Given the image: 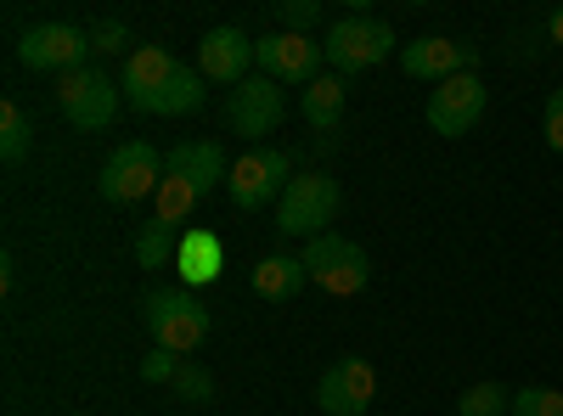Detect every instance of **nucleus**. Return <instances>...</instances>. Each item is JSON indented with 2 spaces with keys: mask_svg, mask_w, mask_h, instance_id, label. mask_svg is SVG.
Segmentation results:
<instances>
[{
  "mask_svg": "<svg viewBox=\"0 0 563 416\" xmlns=\"http://www.w3.org/2000/svg\"><path fill=\"white\" fill-rule=\"evenodd\" d=\"M339 209H344V192H339L333 175H321V169L294 175V187L282 192V203H276V231H282V237L316 243V237H327V231H333Z\"/></svg>",
  "mask_w": 563,
  "mask_h": 416,
  "instance_id": "obj_1",
  "label": "nucleus"
},
{
  "mask_svg": "<svg viewBox=\"0 0 563 416\" xmlns=\"http://www.w3.org/2000/svg\"><path fill=\"white\" fill-rule=\"evenodd\" d=\"M141 321H147L153 344L169 349V355H192L209 338V310L180 288H153L147 299H141Z\"/></svg>",
  "mask_w": 563,
  "mask_h": 416,
  "instance_id": "obj_2",
  "label": "nucleus"
},
{
  "mask_svg": "<svg viewBox=\"0 0 563 416\" xmlns=\"http://www.w3.org/2000/svg\"><path fill=\"white\" fill-rule=\"evenodd\" d=\"M299 259H305V270H310V282H316L321 293H333V299H355V293H366V282H372L366 248L350 243L344 231H327V237L305 243Z\"/></svg>",
  "mask_w": 563,
  "mask_h": 416,
  "instance_id": "obj_3",
  "label": "nucleus"
},
{
  "mask_svg": "<svg viewBox=\"0 0 563 416\" xmlns=\"http://www.w3.org/2000/svg\"><path fill=\"white\" fill-rule=\"evenodd\" d=\"M321 57H327V68H333L339 79L344 74H361V68H378L384 57H395V29L378 23V18L350 12V18H339L333 29H327Z\"/></svg>",
  "mask_w": 563,
  "mask_h": 416,
  "instance_id": "obj_4",
  "label": "nucleus"
},
{
  "mask_svg": "<svg viewBox=\"0 0 563 416\" xmlns=\"http://www.w3.org/2000/svg\"><path fill=\"white\" fill-rule=\"evenodd\" d=\"M294 187V158L276 153V147H254L231 164V180H225V198L238 203L243 214H260L265 203H282V192Z\"/></svg>",
  "mask_w": 563,
  "mask_h": 416,
  "instance_id": "obj_5",
  "label": "nucleus"
},
{
  "mask_svg": "<svg viewBox=\"0 0 563 416\" xmlns=\"http://www.w3.org/2000/svg\"><path fill=\"white\" fill-rule=\"evenodd\" d=\"M158 187H164V158H158V147H147V142H124V147H113V158H108L102 175H97V192H102L108 203L158 198Z\"/></svg>",
  "mask_w": 563,
  "mask_h": 416,
  "instance_id": "obj_6",
  "label": "nucleus"
},
{
  "mask_svg": "<svg viewBox=\"0 0 563 416\" xmlns=\"http://www.w3.org/2000/svg\"><path fill=\"white\" fill-rule=\"evenodd\" d=\"M57 108L79 130H108L119 119V85L102 68H74L57 79Z\"/></svg>",
  "mask_w": 563,
  "mask_h": 416,
  "instance_id": "obj_7",
  "label": "nucleus"
},
{
  "mask_svg": "<svg viewBox=\"0 0 563 416\" xmlns=\"http://www.w3.org/2000/svg\"><path fill=\"white\" fill-rule=\"evenodd\" d=\"M282 119H288V97H282V85L265 79V74H249L225 97V130L243 135V142H260V135H271Z\"/></svg>",
  "mask_w": 563,
  "mask_h": 416,
  "instance_id": "obj_8",
  "label": "nucleus"
},
{
  "mask_svg": "<svg viewBox=\"0 0 563 416\" xmlns=\"http://www.w3.org/2000/svg\"><path fill=\"white\" fill-rule=\"evenodd\" d=\"M372 394H378V372H372V360H361V355L333 360L316 378V405L327 416H366L372 411Z\"/></svg>",
  "mask_w": 563,
  "mask_h": 416,
  "instance_id": "obj_9",
  "label": "nucleus"
},
{
  "mask_svg": "<svg viewBox=\"0 0 563 416\" xmlns=\"http://www.w3.org/2000/svg\"><path fill=\"white\" fill-rule=\"evenodd\" d=\"M85 52H90V34L74 29V23H34L18 40V63L34 68V74H45V68L74 74V68H85Z\"/></svg>",
  "mask_w": 563,
  "mask_h": 416,
  "instance_id": "obj_10",
  "label": "nucleus"
},
{
  "mask_svg": "<svg viewBox=\"0 0 563 416\" xmlns=\"http://www.w3.org/2000/svg\"><path fill=\"white\" fill-rule=\"evenodd\" d=\"M254 63L276 85H316L327 57L310 34H265V40H254Z\"/></svg>",
  "mask_w": 563,
  "mask_h": 416,
  "instance_id": "obj_11",
  "label": "nucleus"
},
{
  "mask_svg": "<svg viewBox=\"0 0 563 416\" xmlns=\"http://www.w3.org/2000/svg\"><path fill=\"white\" fill-rule=\"evenodd\" d=\"M485 102H490V90L479 74H456L445 85H434V97H429V130L434 135H467L479 119H485Z\"/></svg>",
  "mask_w": 563,
  "mask_h": 416,
  "instance_id": "obj_12",
  "label": "nucleus"
},
{
  "mask_svg": "<svg viewBox=\"0 0 563 416\" xmlns=\"http://www.w3.org/2000/svg\"><path fill=\"white\" fill-rule=\"evenodd\" d=\"M479 68V45H467V40H440V34H422L411 45H400V74L406 79H456V74H474Z\"/></svg>",
  "mask_w": 563,
  "mask_h": 416,
  "instance_id": "obj_13",
  "label": "nucleus"
},
{
  "mask_svg": "<svg viewBox=\"0 0 563 416\" xmlns=\"http://www.w3.org/2000/svg\"><path fill=\"white\" fill-rule=\"evenodd\" d=\"M164 175H180L198 198H214V187H225V180H231V158H225V147L214 142V135H203V142L169 147L164 153Z\"/></svg>",
  "mask_w": 563,
  "mask_h": 416,
  "instance_id": "obj_14",
  "label": "nucleus"
},
{
  "mask_svg": "<svg viewBox=\"0 0 563 416\" xmlns=\"http://www.w3.org/2000/svg\"><path fill=\"white\" fill-rule=\"evenodd\" d=\"M249 68H254V40H249L243 29L225 23V29H209V34L198 40V74H203V79L238 90V85L249 79Z\"/></svg>",
  "mask_w": 563,
  "mask_h": 416,
  "instance_id": "obj_15",
  "label": "nucleus"
},
{
  "mask_svg": "<svg viewBox=\"0 0 563 416\" xmlns=\"http://www.w3.org/2000/svg\"><path fill=\"white\" fill-rule=\"evenodd\" d=\"M175 57L164 52V45H135V52L124 57V102L135 113H153V102L164 97V85L175 79Z\"/></svg>",
  "mask_w": 563,
  "mask_h": 416,
  "instance_id": "obj_16",
  "label": "nucleus"
},
{
  "mask_svg": "<svg viewBox=\"0 0 563 416\" xmlns=\"http://www.w3.org/2000/svg\"><path fill=\"white\" fill-rule=\"evenodd\" d=\"M175 270H180V282L186 288H209L225 276V243L214 237L209 225H186V237H180V254H175Z\"/></svg>",
  "mask_w": 563,
  "mask_h": 416,
  "instance_id": "obj_17",
  "label": "nucleus"
},
{
  "mask_svg": "<svg viewBox=\"0 0 563 416\" xmlns=\"http://www.w3.org/2000/svg\"><path fill=\"white\" fill-rule=\"evenodd\" d=\"M344 102H350V85L339 74H321L316 85H305V124L333 142V135L344 130Z\"/></svg>",
  "mask_w": 563,
  "mask_h": 416,
  "instance_id": "obj_18",
  "label": "nucleus"
},
{
  "mask_svg": "<svg viewBox=\"0 0 563 416\" xmlns=\"http://www.w3.org/2000/svg\"><path fill=\"white\" fill-rule=\"evenodd\" d=\"M305 282H310V270H305V259H294V254H271V259H260L254 276H249V288H254L260 299H271V304L299 299Z\"/></svg>",
  "mask_w": 563,
  "mask_h": 416,
  "instance_id": "obj_19",
  "label": "nucleus"
},
{
  "mask_svg": "<svg viewBox=\"0 0 563 416\" xmlns=\"http://www.w3.org/2000/svg\"><path fill=\"white\" fill-rule=\"evenodd\" d=\"M180 237H186L180 225H169V220L153 214L147 225H135V265H141V270H164V265H175Z\"/></svg>",
  "mask_w": 563,
  "mask_h": 416,
  "instance_id": "obj_20",
  "label": "nucleus"
},
{
  "mask_svg": "<svg viewBox=\"0 0 563 416\" xmlns=\"http://www.w3.org/2000/svg\"><path fill=\"white\" fill-rule=\"evenodd\" d=\"M29 142H34L29 113H23L18 102H0V158H7V164H18V158L29 153Z\"/></svg>",
  "mask_w": 563,
  "mask_h": 416,
  "instance_id": "obj_21",
  "label": "nucleus"
},
{
  "mask_svg": "<svg viewBox=\"0 0 563 416\" xmlns=\"http://www.w3.org/2000/svg\"><path fill=\"white\" fill-rule=\"evenodd\" d=\"M153 203H158V220H169V225H180V231H186V214H192L203 198H198L192 187H186L180 175H164V187H158V198H153Z\"/></svg>",
  "mask_w": 563,
  "mask_h": 416,
  "instance_id": "obj_22",
  "label": "nucleus"
},
{
  "mask_svg": "<svg viewBox=\"0 0 563 416\" xmlns=\"http://www.w3.org/2000/svg\"><path fill=\"white\" fill-rule=\"evenodd\" d=\"M507 411H512V394L501 383H474L456 400V416H507Z\"/></svg>",
  "mask_w": 563,
  "mask_h": 416,
  "instance_id": "obj_23",
  "label": "nucleus"
},
{
  "mask_svg": "<svg viewBox=\"0 0 563 416\" xmlns=\"http://www.w3.org/2000/svg\"><path fill=\"white\" fill-rule=\"evenodd\" d=\"M507 416H563V394L558 389H519Z\"/></svg>",
  "mask_w": 563,
  "mask_h": 416,
  "instance_id": "obj_24",
  "label": "nucleus"
},
{
  "mask_svg": "<svg viewBox=\"0 0 563 416\" xmlns=\"http://www.w3.org/2000/svg\"><path fill=\"white\" fill-rule=\"evenodd\" d=\"M180 400H192V405H203V400H214V378L203 372V366H192V360H180V372H175V383H169Z\"/></svg>",
  "mask_w": 563,
  "mask_h": 416,
  "instance_id": "obj_25",
  "label": "nucleus"
},
{
  "mask_svg": "<svg viewBox=\"0 0 563 416\" xmlns=\"http://www.w3.org/2000/svg\"><path fill=\"white\" fill-rule=\"evenodd\" d=\"M276 18L288 23V34H310V29L321 23V0H282Z\"/></svg>",
  "mask_w": 563,
  "mask_h": 416,
  "instance_id": "obj_26",
  "label": "nucleus"
},
{
  "mask_svg": "<svg viewBox=\"0 0 563 416\" xmlns=\"http://www.w3.org/2000/svg\"><path fill=\"white\" fill-rule=\"evenodd\" d=\"M130 45V23L124 18H102L97 29H90V52H124Z\"/></svg>",
  "mask_w": 563,
  "mask_h": 416,
  "instance_id": "obj_27",
  "label": "nucleus"
},
{
  "mask_svg": "<svg viewBox=\"0 0 563 416\" xmlns=\"http://www.w3.org/2000/svg\"><path fill=\"white\" fill-rule=\"evenodd\" d=\"M541 130H547V147L563 153V85L547 97V113H541Z\"/></svg>",
  "mask_w": 563,
  "mask_h": 416,
  "instance_id": "obj_28",
  "label": "nucleus"
},
{
  "mask_svg": "<svg viewBox=\"0 0 563 416\" xmlns=\"http://www.w3.org/2000/svg\"><path fill=\"white\" fill-rule=\"evenodd\" d=\"M175 372H180V360L169 349H153L147 360H141V378H147V383H175Z\"/></svg>",
  "mask_w": 563,
  "mask_h": 416,
  "instance_id": "obj_29",
  "label": "nucleus"
},
{
  "mask_svg": "<svg viewBox=\"0 0 563 416\" xmlns=\"http://www.w3.org/2000/svg\"><path fill=\"white\" fill-rule=\"evenodd\" d=\"M547 40H552V45H563V7L547 18Z\"/></svg>",
  "mask_w": 563,
  "mask_h": 416,
  "instance_id": "obj_30",
  "label": "nucleus"
}]
</instances>
